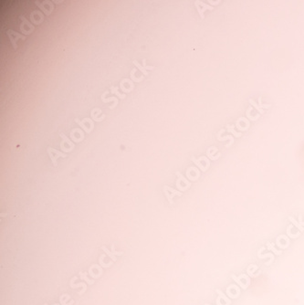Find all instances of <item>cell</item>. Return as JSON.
Here are the masks:
<instances>
[{"mask_svg":"<svg viewBox=\"0 0 304 305\" xmlns=\"http://www.w3.org/2000/svg\"><path fill=\"white\" fill-rule=\"evenodd\" d=\"M191 161L194 162V164L202 172H206L208 170V168L210 167V161H209V158H207L206 156H200L198 158H195L193 156V157H191Z\"/></svg>","mask_w":304,"mask_h":305,"instance_id":"6da1fadb","label":"cell"},{"mask_svg":"<svg viewBox=\"0 0 304 305\" xmlns=\"http://www.w3.org/2000/svg\"><path fill=\"white\" fill-rule=\"evenodd\" d=\"M74 122L81 127L82 130H84L86 133H90L94 128V122L91 118H84L82 120L75 118Z\"/></svg>","mask_w":304,"mask_h":305,"instance_id":"7a4b0ae2","label":"cell"},{"mask_svg":"<svg viewBox=\"0 0 304 305\" xmlns=\"http://www.w3.org/2000/svg\"><path fill=\"white\" fill-rule=\"evenodd\" d=\"M176 176H177V180H176V188H178V190L180 192H184L187 191L191 186L192 183L190 181L187 180V177H185L180 172H176L175 173Z\"/></svg>","mask_w":304,"mask_h":305,"instance_id":"3957f363","label":"cell"},{"mask_svg":"<svg viewBox=\"0 0 304 305\" xmlns=\"http://www.w3.org/2000/svg\"><path fill=\"white\" fill-rule=\"evenodd\" d=\"M20 19H21V24H20V31H21V33H22L24 36H26V35H30V34L34 31V29H35L33 24L30 23V22H29L25 17H23V16H20Z\"/></svg>","mask_w":304,"mask_h":305,"instance_id":"277c9868","label":"cell"},{"mask_svg":"<svg viewBox=\"0 0 304 305\" xmlns=\"http://www.w3.org/2000/svg\"><path fill=\"white\" fill-rule=\"evenodd\" d=\"M47 152H48V154L53 164V166L57 167L58 166V159L60 157H62V158H66L67 157V153H64L62 152H60L52 147H48L47 148Z\"/></svg>","mask_w":304,"mask_h":305,"instance_id":"5b68a950","label":"cell"},{"mask_svg":"<svg viewBox=\"0 0 304 305\" xmlns=\"http://www.w3.org/2000/svg\"><path fill=\"white\" fill-rule=\"evenodd\" d=\"M60 136L61 138V143H60V148L62 150V152H71L74 149L75 145L71 141V139L69 137H67L64 133H60Z\"/></svg>","mask_w":304,"mask_h":305,"instance_id":"8992f818","label":"cell"},{"mask_svg":"<svg viewBox=\"0 0 304 305\" xmlns=\"http://www.w3.org/2000/svg\"><path fill=\"white\" fill-rule=\"evenodd\" d=\"M35 3L38 5L40 10L43 11V13L46 16H49L52 13V11L54 10V5H53L52 1L43 0V1H36Z\"/></svg>","mask_w":304,"mask_h":305,"instance_id":"52a82bcc","label":"cell"},{"mask_svg":"<svg viewBox=\"0 0 304 305\" xmlns=\"http://www.w3.org/2000/svg\"><path fill=\"white\" fill-rule=\"evenodd\" d=\"M194 6H195V7H196V9H197V11H198V13H199V15H200V17H201L202 19L205 18L204 13H205L206 10H213L214 9L213 6L208 5L206 2L201 1V0H195L194 1Z\"/></svg>","mask_w":304,"mask_h":305,"instance_id":"ba28073f","label":"cell"},{"mask_svg":"<svg viewBox=\"0 0 304 305\" xmlns=\"http://www.w3.org/2000/svg\"><path fill=\"white\" fill-rule=\"evenodd\" d=\"M6 35L7 37L9 38L12 46H13V48L14 49H17V42L18 41V39H22V40H25L26 39V36L24 35H21L14 30H11V29H8L6 31Z\"/></svg>","mask_w":304,"mask_h":305,"instance_id":"9c48e42d","label":"cell"},{"mask_svg":"<svg viewBox=\"0 0 304 305\" xmlns=\"http://www.w3.org/2000/svg\"><path fill=\"white\" fill-rule=\"evenodd\" d=\"M163 191H164V195H165V197H166V199L168 200V202L172 205V204H174V200H173V198L175 196V195H182V192H180L179 190H175V189H174V188H171L170 187H168V186H164V187H163Z\"/></svg>","mask_w":304,"mask_h":305,"instance_id":"30bf717a","label":"cell"},{"mask_svg":"<svg viewBox=\"0 0 304 305\" xmlns=\"http://www.w3.org/2000/svg\"><path fill=\"white\" fill-rule=\"evenodd\" d=\"M249 103H250V105L253 107V108H255L260 114H264V109H267V108H269L270 106H271V104H264V103H262V102H261V96H260L259 97V103H257L252 98H250L249 99Z\"/></svg>","mask_w":304,"mask_h":305,"instance_id":"8fae6325","label":"cell"},{"mask_svg":"<svg viewBox=\"0 0 304 305\" xmlns=\"http://www.w3.org/2000/svg\"><path fill=\"white\" fill-rule=\"evenodd\" d=\"M276 244L277 246L281 249H288L291 245V240H290V237L285 236V235H279L278 237H277V240H276Z\"/></svg>","mask_w":304,"mask_h":305,"instance_id":"7c38bea8","label":"cell"},{"mask_svg":"<svg viewBox=\"0 0 304 305\" xmlns=\"http://www.w3.org/2000/svg\"><path fill=\"white\" fill-rule=\"evenodd\" d=\"M120 88L121 90L124 92V93H128V92H131L134 86H133V80H131L130 79H123L121 80L120 82Z\"/></svg>","mask_w":304,"mask_h":305,"instance_id":"4fadbf2b","label":"cell"},{"mask_svg":"<svg viewBox=\"0 0 304 305\" xmlns=\"http://www.w3.org/2000/svg\"><path fill=\"white\" fill-rule=\"evenodd\" d=\"M30 20L32 22V24H35V25H39L43 22L44 20V16L43 14L40 12V11H38V10H34L31 12L30 14Z\"/></svg>","mask_w":304,"mask_h":305,"instance_id":"5bb4252c","label":"cell"},{"mask_svg":"<svg viewBox=\"0 0 304 305\" xmlns=\"http://www.w3.org/2000/svg\"><path fill=\"white\" fill-rule=\"evenodd\" d=\"M71 139L75 142V143H79L84 139V133L80 129H73L71 133H70Z\"/></svg>","mask_w":304,"mask_h":305,"instance_id":"9a60e30c","label":"cell"},{"mask_svg":"<svg viewBox=\"0 0 304 305\" xmlns=\"http://www.w3.org/2000/svg\"><path fill=\"white\" fill-rule=\"evenodd\" d=\"M236 126L237 127L238 130L240 131H247L249 127V122L248 118L245 117H240L236 121Z\"/></svg>","mask_w":304,"mask_h":305,"instance_id":"2e32d148","label":"cell"},{"mask_svg":"<svg viewBox=\"0 0 304 305\" xmlns=\"http://www.w3.org/2000/svg\"><path fill=\"white\" fill-rule=\"evenodd\" d=\"M90 115H91V118L93 121L95 122H102L104 120L105 118V115L102 114V110L99 109V108H94L91 113H90Z\"/></svg>","mask_w":304,"mask_h":305,"instance_id":"e0dca14e","label":"cell"},{"mask_svg":"<svg viewBox=\"0 0 304 305\" xmlns=\"http://www.w3.org/2000/svg\"><path fill=\"white\" fill-rule=\"evenodd\" d=\"M264 249H265V247H262V248L260 249V250L258 251V257H259L260 259H261V260L266 259V258H269V261H268L267 263H266V265H270V264L274 261V254H273V253H267V254L262 255L261 252H262Z\"/></svg>","mask_w":304,"mask_h":305,"instance_id":"ac0fdd59","label":"cell"},{"mask_svg":"<svg viewBox=\"0 0 304 305\" xmlns=\"http://www.w3.org/2000/svg\"><path fill=\"white\" fill-rule=\"evenodd\" d=\"M217 153L218 152V149H217V147H216V146H211V147H209L207 150H206V154H207V157L209 158V159H211V160H217L220 156H217V155H215V153Z\"/></svg>","mask_w":304,"mask_h":305,"instance_id":"d6986e66","label":"cell"},{"mask_svg":"<svg viewBox=\"0 0 304 305\" xmlns=\"http://www.w3.org/2000/svg\"><path fill=\"white\" fill-rule=\"evenodd\" d=\"M267 249L268 250H270V251H271L273 254H275V255L279 256V255L282 254V250H281V249H280V250H278V249H275V247H274V243L267 242Z\"/></svg>","mask_w":304,"mask_h":305,"instance_id":"ffe728a7","label":"cell"},{"mask_svg":"<svg viewBox=\"0 0 304 305\" xmlns=\"http://www.w3.org/2000/svg\"><path fill=\"white\" fill-rule=\"evenodd\" d=\"M217 140H218V141H226V140H229V143L226 145L227 148L230 147V146L234 144V136L231 135V134H230V135H227V136H224V137H222V136H217Z\"/></svg>","mask_w":304,"mask_h":305,"instance_id":"44dd1931","label":"cell"},{"mask_svg":"<svg viewBox=\"0 0 304 305\" xmlns=\"http://www.w3.org/2000/svg\"><path fill=\"white\" fill-rule=\"evenodd\" d=\"M111 92L112 93H114L116 96H118L121 100H123V99H125L126 98V94L125 93H120L119 92V87H115V86H112L111 87Z\"/></svg>","mask_w":304,"mask_h":305,"instance_id":"7402d4cb","label":"cell"},{"mask_svg":"<svg viewBox=\"0 0 304 305\" xmlns=\"http://www.w3.org/2000/svg\"><path fill=\"white\" fill-rule=\"evenodd\" d=\"M227 129H228V132L230 133H232L233 135H234V137H240V136H242V133H238V132H237L236 130H235V126L234 125H230V124H228L227 125Z\"/></svg>","mask_w":304,"mask_h":305,"instance_id":"603a6c76","label":"cell"},{"mask_svg":"<svg viewBox=\"0 0 304 305\" xmlns=\"http://www.w3.org/2000/svg\"><path fill=\"white\" fill-rule=\"evenodd\" d=\"M289 220L291 222V224L292 225H294L297 229H299L300 230V232H303L304 231V227L301 224V223H299L293 217H289Z\"/></svg>","mask_w":304,"mask_h":305,"instance_id":"cb8c5ba5","label":"cell"},{"mask_svg":"<svg viewBox=\"0 0 304 305\" xmlns=\"http://www.w3.org/2000/svg\"><path fill=\"white\" fill-rule=\"evenodd\" d=\"M136 72H137V70H135V69H133L132 71V72H131V79H132V80L135 81V82H141L142 80H144V76L142 75V76L137 77L136 76Z\"/></svg>","mask_w":304,"mask_h":305,"instance_id":"d4e9b609","label":"cell"},{"mask_svg":"<svg viewBox=\"0 0 304 305\" xmlns=\"http://www.w3.org/2000/svg\"><path fill=\"white\" fill-rule=\"evenodd\" d=\"M133 63L134 64V66H136L137 68H138V70H139V71H141L144 75H145V76H147L148 75V71L144 67V65H141L137 60H133Z\"/></svg>","mask_w":304,"mask_h":305,"instance_id":"484cf974","label":"cell"},{"mask_svg":"<svg viewBox=\"0 0 304 305\" xmlns=\"http://www.w3.org/2000/svg\"><path fill=\"white\" fill-rule=\"evenodd\" d=\"M291 229H292V224L289 225L288 228H287V235L289 236L290 238H297L301 236V232H299L298 234H293L292 231H291Z\"/></svg>","mask_w":304,"mask_h":305,"instance_id":"4316f807","label":"cell"},{"mask_svg":"<svg viewBox=\"0 0 304 305\" xmlns=\"http://www.w3.org/2000/svg\"><path fill=\"white\" fill-rule=\"evenodd\" d=\"M253 110V107L252 106H250V107H248V109L247 110V112H246V116H247V118L248 119H249L250 121H257L259 118H260V114H257V116H252V115L250 114V112Z\"/></svg>","mask_w":304,"mask_h":305,"instance_id":"83f0119b","label":"cell"},{"mask_svg":"<svg viewBox=\"0 0 304 305\" xmlns=\"http://www.w3.org/2000/svg\"><path fill=\"white\" fill-rule=\"evenodd\" d=\"M257 269H258V266H257V265L251 264V265H249V266L248 267V274L250 277L256 278L257 276H256V275H254V274H253V272H254L255 270H257Z\"/></svg>","mask_w":304,"mask_h":305,"instance_id":"f1b7e54d","label":"cell"},{"mask_svg":"<svg viewBox=\"0 0 304 305\" xmlns=\"http://www.w3.org/2000/svg\"><path fill=\"white\" fill-rule=\"evenodd\" d=\"M102 101L103 102H105V103H107V102H114L116 104H118V100H117V98L116 97H111V98H105L103 95H102Z\"/></svg>","mask_w":304,"mask_h":305,"instance_id":"f546056e","label":"cell"},{"mask_svg":"<svg viewBox=\"0 0 304 305\" xmlns=\"http://www.w3.org/2000/svg\"><path fill=\"white\" fill-rule=\"evenodd\" d=\"M102 250H103V251H104V252H105V253H106V254H107V255H108V256H109V257H110V258H111V259H112L114 261H116V258H115V256H114L112 252H110V251H109V250H108V249H106L104 246H102Z\"/></svg>","mask_w":304,"mask_h":305,"instance_id":"4dcf8cb0","label":"cell"},{"mask_svg":"<svg viewBox=\"0 0 304 305\" xmlns=\"http://www.w3.org/2000/svg\"><path fill=\"white\" fill-rule=\"evenodd\" d=\"M112 253L114 254V256H115V255H117V256H121V254H123L122 252L116 251V250H115V247H114V245H113V246H112Z\"/></svg>","mask_w":304,"mask_h":305,"instance_id":"1f68e13d","label":"cell"},{"mask_svg":"<svg viewBox=\"0 0 304 305\" xmlns=\"http://www.w3.org/2000/svg\"><path fill=\"white\" fill-rule=\"evenodd\" d=\"M208 3L211 4V6H214V5H217V4L221 3V1H220V0H218V1H212V0H209Z\"/></svg>","mask_w":304,"mask_h":305,"instance_id":"d6a6232c","label":"cell"},{"mask_svg":"<svg viewBox=\"0 0 304 305\" xmlns=\"http://www.w3.org/2000/svg\"><path fill=\"white\" fill-rule=\"evenodd\" d=\"M299 223H301V224H302V226L304 227V222L302 221V216H300V217H299Z\"/></svg>","mask_w":304,"mask_h":305,"instance_id":"836d02e7","label":"cell"},{"mask_svg":"<svg viewBox=\"0 0 304 305\" xmlns=\"http://www.w3.org/2000/svg\"><path fill=\"white\" fill-rule=\"evenodd\" d=\"M205 305H209V304H205Z\"/></svg>","mask_w":304,"mask_h":305,"instance_id":"e575fe53","label":"cell"}]
</instances>
